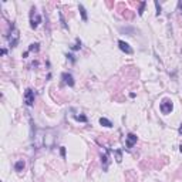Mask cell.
<instances>
[{"mask_svg": "<svg viewBox=\"0 0 182 182\" xmlns=\"http://www.w3.org/2000/svg\"><path fill=\"white\" fill-rule=\"evenodd\" d=\"M19 38H20V34H19V30L16 29L14 26L11 27V31L10 34H9V44H10V47H16V46L19 44Z\"/></svg>", "mask_w": 182, "mask_h": 182, "instance_id": "6da1fadb", "label": "cell"}, {"mask_svg": "<svg viewBox=\"0 0 182 182\" xmlns=\"http://www.w3.org/2000/svg\"><path fill=\"white\" fill-rule=\"evenodd\" d=\"M172 108H174V104H172V101L169 98H164L161 101V105H160V110L162 114H169L172 111Z\"/></svg>", "mask_w": 182, "mask_h": 182, "instance_id": "7a4b0ae2", "label": "cell"}, {"mask_svg": "<svg viewBox=\"0 0 182 182\" xmlns=\"http://www.w3.org/2000/svg\"><path fill=\"white\" fill-rule=\"evenodd\" d=\"M30 23H31V27L33 29H37V26L41 23V16L37 13L36 9H31V13H30Z\"/></svg>", "mask_w": 182, "mask_h": 182, "instance_id": "3957f363", "label": "cell"}, {"mask_svg": "<svg viewBox=\"0 0 182 182\" xmlns=\"http://www.w3.org/2000/svg\"><path fill=\"white\" fill-rule=\"evenodd\" d=\"M24 103H26V105H29V107H31V105L34 104V91L31 88H27L26 91H24Z\"/></svg>", "mask_w": 182, "mask_h": 182, "instance_id": "277c9868", "label": "cell"}, {"mask_svg": "<svg viewBox=\"0 0 182 182\" xmlns=\"http://www.w3.org/2000/svg\"><path fill=\"white\" fill-rule=\"evenodd\" d=\"M118 47H119V50H121V51L127 53V54H132V53H134V50L131 48V46L128 44L127 41H124V40H119L118 41Z\"/></svg>", "mask_w": 182, "mask_h": 182, "instance_id": "5b68a950", "label": "cell"}, {"mask_svg": "<svg viewBox=\"0 0 182 182\" xmlns=\"http://www.w3.org/2000/svg\"><path fill=\"white\" fill-rule=\"evenodd\" d=\"M61 78H63V81L66 83L67 86H70V87L74 86V78H73V75H71L70 73H63Z\"/></svg>", "mask_w": 182, "mask_h": 182, "instance_id": "8992f818", "label": "cell"}, {"mask_svg": "<svg viewBox=\"0 0 182 182\" xmlns=\"http://www.w3.org/2000/svg\"><path fill=\"white\" fill-rule=\"evenodd\" d=\"M135 144H137V135L135 134L127 135V148H132Z\"/></svg>", "mask_w": 182, "mask_h": 182, "instance_id": "52a82bcc", "label": "cell"}, {"mask_svg": "<svg viewBox=\"0 0 182 182\" xmlns=\"http://www.w3.org/2000/svg\"><path fill=\"white\" fill-rule=\"evenodd\" d=\"M24 167H26V162H24V161L23 160H19L17 161V162L14 164V169L17 172H20V171H23V169H24Z\"/></svg>", "mask_w": 182, "mask_h": 182, "instance_id": "ba28073f", "label": "cell"}, {"mask_svg": "<svg viewBox=\"0 0 182 182\" xmlns=\"http://www.w3.org/2000/svg\"><path fill=\"white\" fill-rule=\"evenodd\" d=\"M78 10H80V13H81L83 22H87V20H88V17H87V11H86V9H84V6H83V4H78Z\"/></svg>", "mask_w": 182, "mask_h": 182, "instance_id": "9c48e42d", "label": "cell"}, {"mask_svg": "<svg viewBox=\"0 0 182 182\" xmlns=\"http://www.w3.org/2000/svg\"><path fill=\"white\" fill-rule=\"evenodd\" d=\"M100 124H101V125H104V127H107V128H111V127H112L111 121L107 119V118H104V117H101V118H100Z\"/></svg>", "mask_w": 182, "mask_h": 182, "instance_id": "30bf717a", "label": "cell"}, {"mask_svg": "<svg viewBox=\"0 0 182 182\" xmlns=\"http://www.w3.org/2000/svg\"><path fill=\"white\" fill-rule=\"evenodd\" d=\"M77 121H81V123H87V117L86 115H75L74 117Z\"/></svg>", "mask_w": 182, "mask_h": 182, "instance_id": "8fae6325", "label": "cell"}, {"mask_svg": "<svg viewBox=\"0 0 182 182\" xmlns=\"http://www.w3.org/2000/svg\"><path fill=\"white\" fill-rule=\"evenodd\" d=\"M29 50H30V51H37V50H38V43H34V44H31Z\"/></svg>", "mask_w": 182, "mask_h": 182, "instance_id": "7c38bea8", "label": "cell"}, {"mask_svg": "<svg viewBox=\"0 0 182 182\" xmlns=\"http://www.w3.org/2000/svg\"><path fill=\"white\" fill-rule=\"evenodd\" d=\"M103 161H104V169H107V167H108V155L107 154L103 155Z\"/></svg>", "mask_w": 182, "mask_h": 182, "instance_id": "4fadbf2b", "label": "cell"}, {"mask_svg": "<svg viewBox=\"0 0 182 182\" xmlns=\"http://www.w3.org/2000/svg\"><path fill=\"white\" fill-rule=\"evenodd\" d=\"M145 4H147L145 2H142V3H141V7H140V11H138V14H140V16H142V13H144V7H145Z\"/></svg>", "mask_w": 182, "mask_h": 182, "instance_id": "5bb4252c", "label": "cell"}, {"mask_svg": "<svg viewBox=\"0 0 182 182\" xmlns=\"http://www.w3.org/2000/svg\"><path fill=\"white\" fill-rule=\"evenodd\" d=\"M115 154H117V162H121V160H123V156H121V151H115Z\"/></svg>", "mask_w": 182, "mask_h": 182, "instance_id": "9a60e30c", "label": "cell"}, {"mask_svg": "<svg viewBox=\"0 0 182 182\" xmlns=\"http://www.w3.org/2000/svg\"><path fill=\"white\" fill-rule=\"evenodd\" d=\"M80 47H81V41H80V40L77 38V44H75V46H73V50H78Z\"/></svg>", "mask_w": 182, "mask_h": 182, "instance_id": "2e32d148", "label": "cell"}, {"mask_svg": "<svg viewBox=\"0 0 182 182\" xmlns=\"http://www.w3.org/2000/svg\"><path fill=\"white\" fill-rule=\"evenodd\" d=\"M155 6H156V14L160 16L161 14V6L158 4V2H155Z\"/></svg>", "mask_w": 182, "mask_h": 182, "instance_id": "e0dca14e", "label": "cell"}, {"mask_svg": "<svg viewBox=\"0 0 182 182\" xmlns=\"http://www.w3.org/2000/svg\"><path fill=\"white\" fill-rule=\"evenodd\" d=\"M60 151H61V156H66V148H64V147H61Z\"/></svg>", "mask_w": 182, "mask_h": 182, "instance_id": "ac0fdd59", "label": "cell"}, {"mask_svg": "<svg viewBox=\"0 0 182 182\" xmlns=\"http://www.w3.org/2000/svg\"><path fill=\"white\" fill-rule=\"evenodd\" d=\"M178 7H179V10L182 11V0H179V3H178Z\"/></svg>", "mask_w": 182, "mask_h": 182, "instance_id": "d6986e66", "label": "cell"}, {"mask_svg": "<svg viewBox=\"0 0 182 182\" xmlns=\"http://www.w3.org/2000/svg\"><path fill=\"white\" fill-rule=\"evenodd\" d=\"M178 131H179V134H182V124H181V127H179V130H178Z\"/></svg>", "mask_w": 182, "mask_h": 182, "instance_id": "ffe728a7", "label": "cell"}, {"mask_svg": "<svg viewBox=\"0 0 182 182\" xmlns=\"http://www.w3.org/2000/svg\"><path fill=\"white\" fill-rule=\"evenodd\" d=\"M179 151H181V152H182V145H181V147H179Z\"/></svg>", "mask_w": 182, "mask_h": 182, "instance_id": "44dd1931", "label": "cell"}]
</instances>
